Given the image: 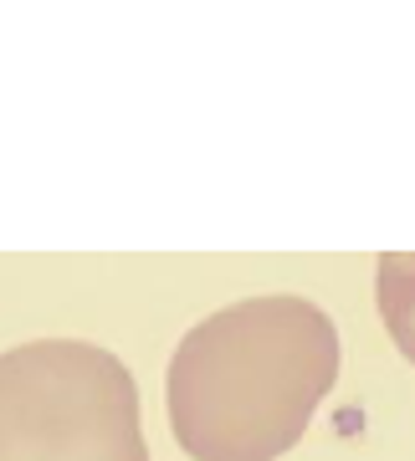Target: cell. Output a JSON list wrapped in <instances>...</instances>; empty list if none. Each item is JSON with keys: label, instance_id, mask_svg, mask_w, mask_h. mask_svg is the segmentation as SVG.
Listing matches in <instances>:
<instances>
[{"label": "cell", "instance_id": "cell-2", "mask_svg": "<svg viewBox=\"0 0 415 461\" xmlns=\"http://www.w3.org/2000/svg\"><path fill=\"white\" fill-rule=\"evenodd\" d=\"M0 461H149L139 384L123 359L87 339L5 348Z\"/></svg>", "mask_w": 415, "mask_h": 461}, {"label": "cell", "instance_id": "cell-3", "mask_svg": "<svg viewBox=\"0 0 415 461\" xmlns=\"http://www.w3.org/2000/svg\"><path fill=\"white\" fill-rule=\"evenodd\" d=\"M374 303L390 344L415 364V251H384L374 262Z\"/></svg>", "mask_w": 415, "mask_h": 461}, {"label": "cell", "instance_id": "cell-1", "mask_svg": "<svg viewBox=\"0 0 415 461\" xmlns=\"http://www.w3.org/2000/svg\"><path fill=\"white\" fill-rule=\"evenodd\" d=\"M338 329L313 297L266 293L216 308L165 375L169 430L190 461H277L338 384Z\"/></svg>", "mask_w": 415, "mask_h": 461}]
</instances>
